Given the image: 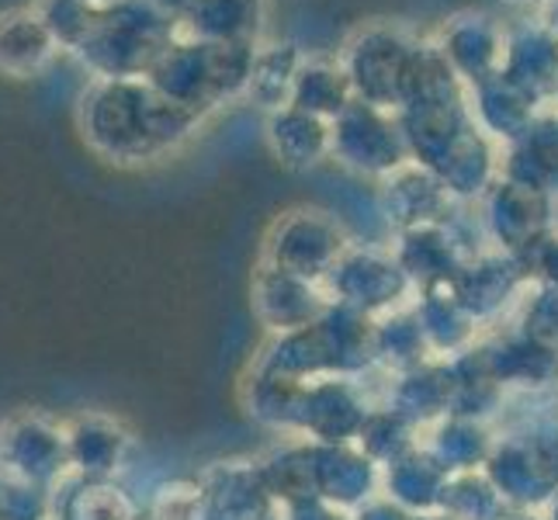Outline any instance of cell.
I'll return each instance as SVG.
<instances>
[{
    "label": "cell",
    "mask_w": 558,
    "mask_h": 520,
    "mask_svg": "<svg viewBox=\"0 0 558 520\" xmlns=\"http://www.w3.org/2000/svg\"><path fill=\"white\" fill-rule=\"evenodd\" d=\"M60 52V43L35 4L0 11V73L4 76L28 81V76L43 73Z\"/></svg>",
    "instance_id": "30bf717a"
},
{
    "label": "cell",
    "mask_w": 558,
    "mask_h": 520,
    "mask_svg": "<svg viewBox=\"0 0 558 520\" xmlns=\"http://www.w3.org/2000/svg\"><path fill=\"white\" fill-rule=\"evenodd\" d=\"M267 140L288 167H313L333 153V122L284 105L267 114Z\"/></svg>",
    "instance_id": "7c38bea8"
},
{
    "label": "cell",
    "mask_w": 558,
    "mask_h": 520,
    "mask_svg": "<svg viewBox=\"0 0 558 520\" xmlns=\"http://www.w3.org/2000/svg\"><path fill=\"white\" fill-rule=\"evenodd\" d=\"M260 46V43H257ZM254 43H202V38L178 35L167 52L149 70L146 81L167 101L205 119L229 101H243L254 70Z\"/></svg>",
    "instance_id": "7a4b0ae2"
},
{
    "label": "cell",
    "mask_w": 558,
    "mask_h": 520,
    "mask_svg": "<svg viewBox=\"0 0 558 520\" xmlns=\"http://www.w3.org/2000/svg\"><path fill=\"white\" fill-rule=\"evenodd\" d=\"M504 73L527 87L537 101H558V32L542 14H527L507 25V56Z\"/></svg>",
    "instance_id": "9c48e42d"
},
{
    "label": "cell",
    "mask_w": 558,
    "mask_h": 520,
    "mask_svg": "<svg viewBox=\"0 0 558 520\" xmlns=\"http://www.w3.org/2000/svg\"><path fill=\"white\" fill-rule=\"evenodd\" d=\"M178 35L181 25L149 8L146 0H111L94 11L90 32L73 56L90 73V81L149 76Z\"/></svg>",
    "instance_id": "3957f363"
},
{
    "label": "cell",
    "mask_w": 558,
    "mask_h": 520,
    "mask_svg": "<svg viewBox=\"0 0 558 520\" xmlns=\"http://www.w3.org/2000/svg\"><path fill=\"white\" fill-rule=\"evenodd\" d=\"M305 63V49L299 43H260L254 56V70H250L246 101L260 111H278L292 101L295 76Z\"/></svg>",
    "instance_id": "5bb4252c"
},
{
    "label": "cell",
    "mask_w": 558,
    "mask_h": 520,
    "mask_svg": "<svg viewBox=\"0 0 558 520\" xmlns=\"http://www.w3.org/2000/svg\"><path fill=\"white\" fill-rule=\"evenodd\" d=\"M548 105L537 101L527 87H521L510 73H493L489 81L469 87V111L475 129L493 143H521Z\"/></svg>",
    "instance_id": "ba28073f"
},
{
    "label": "cell",
    "mask_w": 558,
    "mask_h": 520,
    "mask_svg": "<svg viewBox=\"0 0 558 520\" xmlns=\"http://www.w3.org/2000/svg\"><path fill=\"white\" fill-rule=\"evenodd\" d=\"M555 105H558V101H555Z\"/></svg>",
    "instance_id": "44dd1931"
},
{
    "label": "cell",
    "mask_w": 558,
    "mask_h": 520,
    "mask_svg": "<svg viewBox=\"0 0 558 520\" xmlns=\"http://www.w3.org/2000/svg\"><path fill=\"white\" fill-rule=\"evenodd\" d=\"M84 4H94V8H101V4H111V0H84Z\"/></svg>",
    "instance_id": "ffe728a7"
},
{
    "label": "cell",
    "mask_w": 558,
    "mask_h": 520,
    "mask_svg": "<svg viewBox=\"0 0 558 520\" xmlns=\"http://www.w3.org/2000/svg\"><path fill=\"white\" fill-rule=\"evenodd\" d=\"M542 17H545V22H548V25H551V28L558 32V0H551V4H548V8L542 11Z\"/></svg>",
    "instance_id": "d6986e66"
},
{
    "label": "cell",
    "mask_w": 558,
    "mask_h": 520,
    "mask_svg": "<svg viewBox=\"0 0 558 520\" xmlns=\"http://www.w3.org/2000/svg\"><path fill=\"white\" fill-rule=\"evenodd\" d=\"M38 14L46 17V25L52 28L56 43H60L63 52H76L81 43L90 32V22H94V4H84V0H35Z\"/></svg>",
    "instance_id": "2e32d148"
},
{
    "label": "cell",
    "mask_w": 558,
    "mask_h": 520,
    "mask_svg": "<svg viewBox=\"0 0 558 520\" xmlns=\"http://www.w3.org/2000/svg\"><path fill=\"white\" fill-rule=\"evenodd\" d=\"M333 157H340L351 167L372 170V173L399 170L402 160L410 157L399 114L354 101L333 122Z\"/></svg>",
    "instance_id": "8992f818"
},
{
    "label": "cell",
    "mask_w": 558,
    "mask_h": 520,
    "mask_svg": "<svg viewBox=\"0 0 558 520\" xmlns=\"http://www.w3.org/2000/svg\"><path fill=\"white\" fill-rule=\"evenodd\" d=\"M66 440H70V465L84 479L105 475L114 461H119L122 437L105 416H76L66 423Z\"/></svg>",
    "instance_id": "9a60e30c"
},
{
    "label": "cell",
    "mask_w": 558,
    "mask_h": 520,
    "mask_svg": "<svg viewBox=\"0 0 558 520\" xmlns=\"http://www.w3.org/2000/svg\"><path fill=\"white\" fill-rule=\"evenodd\" d=\"M507 8H513V11H524V14H542L551 0H504Z\"/></svg>",
    "instance_id": "ac0fdd59"
},
{
    "label": "cell",
    "mask_w": 558,
    "mask_h": 520,
    "mask_svg": "<svg viewBox=\"0 0 558 520\" xmlns=\"http://www.w3.org/2000/svg\"><path fill=\"white\" fill-rule=\"evenodd\" d=\"M420 38L392 22H368L351 32V38L337 52V60L354 87V98L385 111H399L402 84Z\"/></svg>",
    "instance_id": "277c9868"
},
{
    "label": "cell",
    "mask_w": 558,
    "mask_h": 520,
    "mask_svg": "<svg viewBox=\"0 0 558 520\" xmlns=\"http://www.w3.org/2000/svg\"><path fill=\"white\" fill-rule=\"evenodd\" d=\"M149 8H157L163 17H170V22H184V14L191 11V4H195V0H146Z\"/></svg>",
    "instance_id": "e0dca14e"
},
{
    "label": "cell",
    "mask_w": 558,
    "mask_h": 520,
    "mask_svg": "<svg viewBox=\"0 0 558 520\" xmlns=\"http://www.w3.org/2000/svg\"><path fill=\"white\" fill-rule=\"evenodd\" d=\"M202 125L198 114L167 101L146 76L90 81L76 101V129L108 164H153Z\"/></svg>",
    "instance_id": "6da1fadb"
},
{
    "label": "cell",
    "mask_w": 558,
    "mask_h": 520,
    "mask_svg": "<svg viewBox=\"0 0 558 520\" xmlns=\"http://www.w3.org/2000/svg\"><path fill=\"white\" fill-rule=\"evenodd\" d=\"M430 38L465 87L483 84L493 73L504 70L507 25L489 11H458L448 22H440Z\"/></svg>",
    "instance_id": "52a82bcc"
},
{
    "label": "cell",
    "mask_w": 558,
    "mask_h": 520,
    "mask_svg": "<svg viewBox=\"0 0 558 520\" xmlns=\"http://www.w3.org/2000/svg\"><path fill=\"white\" fill-rule=\"evenodd\" d=\"M73 472L66 423L43 410H22L0 423V475L8 486L56 493Z\"/></svg>",
    "instance_id": "5b68a950"
},
{
    "label": "cell",
    "mask_w": 558,
    "mask_h": 520,
    "mask_svg": "<svg viewBox=\"0 0 558 520\" xmlns=\"http://www.w3.org/2000/svg\"><path fill=\"white\" fill-rule=\"evenodd\" d=\"M267 0H195L181 35L202 43H264Z\"/></svg>",
    "instance_id": "8fae6325"
},
{
    "label": "cell",
    "mask_w": 558,
    "mask_h": 520,
    "mask_svg": "<svg viewBox=\"0 0 558 520\" xmlns=\"http://www.w3.org/2000/svg\"><path fill=\"white\" fill-rule=\"evenodd\" d=\"M354 101H357L354 87L337 56H305V63L295 76V87H292V101L288 105L310 111L316 119L337 122Z\"/></svg>",
    "instance_id": "4fadbf2b"
}]
</instances>
